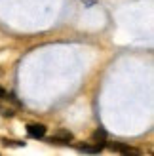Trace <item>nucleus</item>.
<instances>
[{
	"instance_id": "nucleus-1",
	"label": "nucleus",
	"mask_w": 154,
	"mask_h": 156,
	"mask_svg": "<svg viewBox=\"0 0 154 156\" xmlns=\"http://www.w3.org/2000/svg\"><path fill=\"white\" fill-rule=\"evenodd\" d=\"M19 111H21V103L15 95L4 93V95L0 97V114H2L4 118H12V116H15Z\"/></svg>"
},
{
	"instance_id": "nucleus-2",
	"label": "nucleus",
	"mask_w": 154,
	"mask_h": 156,
	"mask_svg": "<svg viewBox=\"0 0 154 156\" xmlns=\"http://www.w3.org/2000/svg\"><path fill=\"white\" fill-rule=\"evenodd\" d=\"M105 139H107V133L99 128L93 135H91L89 139V143L91 145H86V147H82V151L84 152H101L103 151V147H105Z\"/></svg>"
},
{
	"instance_id": "nucleus-3",
	"label": "nucleus",
	"mask_w": 154,
	"mask_h": 156,
	"mask_svg": "<svg viewBox=\"0 0 154 156\" xmlns=\"http://www.w3.org/2000/svg\"><path fill=\"white\" fill-rule=\"evenodd\" d=\"M68 141H72V133L68 129H57L55 133L50 137V143H57V145H65Z\"/></svg>"
},
{
	"instance_id": "nucleus-4",
	"label": "nucleus",
	"mask_w": 154,
	"mask_h": 156,
	"mask_svg": "<svg viewBox=\"0 0 154 156\" xmlns=\"http://www.w3.org/2000/svg\"><path fill=\"white\" fill-rule=\"evenodd\" d=\"M27 133H29V137H33V139H42L46 135V126H44V124H29V126H27Z\"/></svg>"
},
{
	"instance_id": "nucleus-5",
	"label": "nucleus",
	"mask_w": 154,
	"mask_h": 156,
	"mask_svg": "<svg viewBox=\"0 0 154 156\" xmlns=\"http://www.w3.org/2000/svg\"><path fill=\"white\" fill-rule=\"evenodd\" d=\"M112 151H120V152H137V151H133V149H128V147H122V145H116V143L112 145Z\"/></svg>"
},
{
	"instance_id": "nucleus-6",
	"label": "nucleus",
	"mask_w": 154,
	"mask_h": 156,
	"mask_svg": "<svg viewBox=\"0 0 154 156\" xmlns=\"http://www.w3.org/2000/svg\"><path fill=\"white\" fill-rule=\"evenodd\" d=\"M4 93H6V91H4V88H0V97H2V95H4Z\"/></svg>"
}]
</instances>
